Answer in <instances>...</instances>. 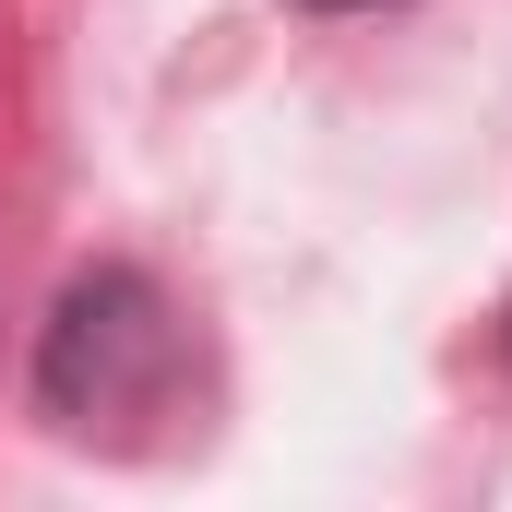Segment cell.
Listing matches in <instances>:
<instances>
[{"label": "cell", "instance_id": "6da1fadb", "mask_svg": "<svg viewBox=\"0 0 512 512\" xmlns=\"http://www.w3.org/2000/svg\"><path fill=\"white\" fill-rule=\"evenodd\" d=\"M167 370H179V322H167V298H155L131 262H96V274L60 286V310H48V334H36V405H48L60 429L167 405Z\"/></svg>", "mask_w": 512, "mask_h": 512}, {"label": "cell", "instance_id": "7a4b0ae2", "mask_svg": "<svg viewBox=\"0 0 512 512\" xmlns=\"http://www.w3.org/2000/svg\"><path fill=\"white\" fill-rule=\"evenodd\" d=\"M310 12H358V0H310Z\"/></svg>", "mask_w": 512, "mask_h": 512}]
</instances>
